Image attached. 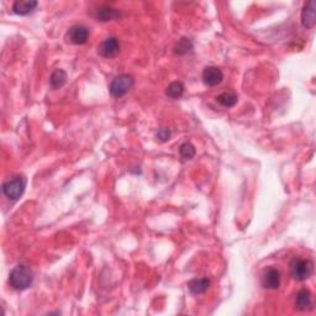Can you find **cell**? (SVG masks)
I'll list each match as a JSON object with an SVG mask.
<instances>
[{"label":"cell","mask_w":316,"mask_h":316,"mask_svg":"<svg viewBox=\"0 0 316 316\" xmlns=\"http://www.w3.org/2000/svg\"><path fill=\"white\" fill-rule=\"evenodd\" d=\"M32 272L25 266H17L10 272L9 283L16 291H25L32 284Z\"/></svg>","instance_id":"obj_1"},{"label":"cell","mask_w":316,"mask_h":316,"mask_svg":"<svg viewBox=\"0 0 316 316\" xmlns=\"http://www.w3.org/2000/svg\"><path fill=\"white\" fill-rule=\"evenodd\" d=\"M134 87V78L128 74H120L111 81L109 90L113 98L119 99L126 95Z\"/></svg>","instance_id":"obj_2"},{"label":"cell","mask_w":316,"mask_h":316,"mask_svg":"<svg viewBox=\"0 0 316 316\" xmlns=\"http://www.w3.org/2000/svg\"><path fill=\"white\" fill-rule=\"evenodd\" d=\"M312 268L314 265L310 259L294 258L291 263V274L298 282H304L312 274Z\"/></svg>","instance_id":"obj_3"},{"label":"cell","mask_w":316,"mask_h":316,"mask_svg":"<svg viewBox=\"0 0 316 316\" xmlns=\"http://www.w3.org/2000/svg\"><path fill=\"white\" fill-rule=\"evenodd\" d=\"M26 188V179L24 177H13L11 179H9L8 182L3 184V193L8 199L10 200H17V199L21 198V195L24 194Z\"/></svg>","instance_id":"obj_4"},{"label":"cell","mask_w":316,"mask_h":316,"mask_svg":"<svg viewBox=\"0 0 316 316\" xmlns=\"http://www.w3.org/2000/svg\"><path fill=\"white\" fill-rule=\"evenodd\" d=\"M67 37L73 45H84L89 37V30L84 25H74L68 30Z\"/></svg>","instance_id":"obj_5"},{"label":"cell","mask_w":316,"mask_h":316,"mask_svg":"<svg viewBox=\"0 0 316 316\" xmlns=\"http://www.w3.org/2000/svg\"><path fill=\"white\" fill-rule=\"evenodd\" d=\"M201 78H203V82L205 86L216 87L219 86L222 82V79H224V73H222L221 69L218 68V67L210 66L204 68Z\"/></svg>","instance_id":"obj_6"},{"label":"cell","mask_w":316,"mask_h":316,"mask_svg":"<svg viewBox=\"0 0 316 316\" xmlns=\"http://www.w3.org/2000/svg\"><path fill=\"white\" fill-rule=\"evenodd\" d=\"M99 55L103 56L105 58L115 57L120 52V43L116 37H109V39L104 40L98 47Z\"/></svg>","instance_id":"obj_7"},{"label":"cell","mask_w":316,"mask_h":316,"mask_svg":"<svg viewBox=\"0 0 316 316\" xmlns=\"http://www.w3.org/2000/svg\"><path fill=\"white\" fill-rule=\"evenodd\" d=\"M316 24V5L315 2L310 0L304 5L301 11V25L305 29H312Z\"/></svg>","instance_id":"obj_8"},{"label":"cell","mask_w":316,"mask_h":316,"mask_svg":"<svg viewBox=\"0 0 316 316\" xmlns=\"http://www.w3.org/2000/svg\"><path fill=\"white\" fill-rule=\"evenodd\" d=\"M262 285L266 289L276 291L280 285V274L276 268H267L262 274Z\"/></svg>","instance_id":"obj_9"},{"label":"cell","mask_w":316,"mask_h":316,"mask_svg":"<svg viewBox=\"0 0 316 316\" xmlns=\"http://www.w3.org/2000/svg\"><path fill=\"white\" fill-rule=\"evenodd\" d=\"M295 306L300 311H309L314 306H312V297L311 293L308 289H301L298 292L297 298H295Z\"/></svg>","instance_id":"obj_10"},{"label":"cell","mask_w":316,"mask_h":316,"mask_svg":"<svg viewBox=\"0 0 316 316\" xmlns=\"http://www.w3.org/2000/svg\"><path fill=\"white\" fill-rule=\"evenodd\" d=\"M37 7L35 0H16L13 4V11L17 15H28L32 13Z\"/></svg>","instance_id":"obj_11"},{"label":"cell","mask_w":316,"mask_h":316,"mask_svg":"<svg viewBox=\"0 0 316 316\" xmlns=\"http://www.w3.org/2000/svg\"><path fill=\"white\" fill-rule=\"evenodd\" d=\"M95 19L100 20V21H111V20H116L121 17V13L116 9L111 8H99L95 10L94 14Z\"/></svg>","instance_id":"obj_12"},{"label":"cell","mask_w":316,"mask_h":316,"mask_svg":"<svg viewBox=\"0 0 316 316\" xmlns=\"http://www.w3.org/2000/svg\"><path fill=\"white\" fill-rule=\"evenodd\" d=\"M67 79H68V75L63 69H56L49 77V86L52 89H60L67 83Z\"/></svg>","instance_id":"obj_13"},{"label":"cell","mask_w":316,"mask_h":316,"mask_svg":"<svg viewBox=\"0 0 316 316\" xmlns=\"http://www.w3.org/2000/svg\"><path fill=\"white\" fill-rule=\"evenodd\" d=\"M210 285V280L207 278H200V279H193L192 282H189V291L193 294H203L207 291Z\"/></svg>","instance_id":"obj_14"},{"label":"cell","mask_w":316,"mask_h":316,"mask_svg":"<svg viewBox=\"0 0 316 316\" xmlns=\"http://www.w3.org/2000/svg\"><path fill=\"white\" fill-rule=\"evenodd\" d=\"M216 100H218V103L221 104L222 107L231 108L233 107V105H236L239 98H237V95L233 92H224L221 93L220 95H218Z\"/></svg>","instance_id":"obj_15"},{"label":"cell","mask_w":316,"mask_h":316,"mask_svg":"<svg viewBox=\"0 0 316 316\" xmlns=\"http://www.w3.org/2000/svg\"><path fill=\"white\" fill-rule=\"evenodd\" d=\"M184 93V84L182 82H173L167 87L166 95L172 99H178L183 95Z\"/></svg>","instance_id":"obj_16"},{"label":"cell","mask_w":316,"mask_h":316,"mask_svg":"<svg viewBox=\"0 0 316 316\" xmlns=\"http://www.w3.org/2000/svg\"><path fill=\"white\" fill-rule=\"evenodd\" d=\"M193 49V42L189 39H180L174 47V52L177 55H187Z\"/></svg>","instance_id":"obj_17"},{"label":"cell","mask_w":316,"mask_h":316,"mask_svg":"<svg viewBox=\"0 0 316 316\" xmlns=\"http://www.w3.org/2000/svg\"><path fill=\"white\" fill-rule=\"evenodd\" d=\"M179 153H180V156L184 158V160H192V158H194L195 153H197V151H195V147L192 145V143L184 142L183 145L180 146Z\"/></svg>","instance_id":"obj_18"},{"label":"cell","mask_w":316,"mask_h":316,"mask_svg":"<svg viewBox=\"0 0 316 316\" xmlns=\"http://www.w3.org/2000/svg\"><path fill=\"white\" fill-rule=\"evenodd\" d=\"M156 136H157V139L160 140V141L166 142V141H168L169 137H171V131L167 130V128H160Z\"/></svg>","instance_id":"obj_19"}]
</instances>
